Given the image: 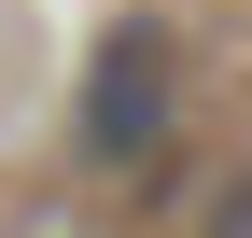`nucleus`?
<instances>
[{"instance_id":"nucleus-2","label":"nucleus","mask_w":252,"mask_h":238,"mask_svg":"<svg viewBox=\"0 0 252 238\" xmlns=\"http://www.w3.org/2000/svg\"><path fill=\"white\" fill-rule=\"evenodd\" d=\"M196 238H252V168H238V182H224V196L196 210Z\"/></svg>"},{"instance_id":"nucleus-1","label":"nucleus","mask_w":252,"mask_h":238,"mask_svg":"<svg viewBox=\"0 0 252 238\" xmlns=\"http://www.w3.org/2000/svg\"><path fill=\"white\" fill-rule=\"evenodd\" d=\"M182 140V28L168 14H112L70 70V168L84 182H140Z\"/></svg>"}]
</instances>
